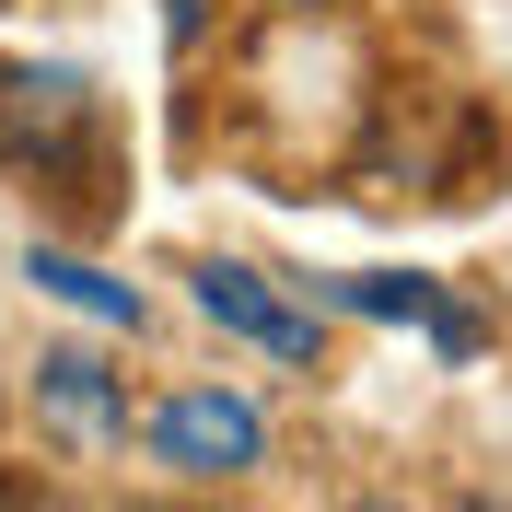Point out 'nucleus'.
I'll return each mask as SVG.
<instances>
[{
  "label": "nucleus",
  "instance_id": "obj_3",
  "mask_svg": "<svg viewBox=\"0 0 512 512\" xmlns=\"http://www.w3.org/2000/svg\"><path fill=\"white\" fill-rule=\"evenodd\" d=\"M338 303H350V315H384V326H419L443 361L478 350V315H466V303H443L431 280H396V268H361V280H338Z\"/></svg>",
  "mask_w": 512,
  "mask_h": 512
},
{
  "label": "nucleus",
  "instance_id": "obj_2",
  "mask_svg": "<svg viewBox=\"0 0 512 512\" xmlns=\"http://www.w3.org/2000/svg\"><path fill=\"white\" fill-rule=\"evenodd\" d=\"M198 315L233 326V338H256L268 361H315V315L280 303V291L256 280V268H233V256H198Z\"/></svg>",
  "mask_w": 512,
  "mask_h": 512
},
{
  "label": "nucleus",
  "instance_id": "obj_1",
  "mask_svg": "<svg viewBox=\"0 0 512 512\" xmlns=\"http://www.w3.org/2000/svg\"><path fill=\"white\" fill-rule=\"evenodd\" d=\"M256 454H268V419L233 384H187V396L152 408V466L163 478H245Z\"/></svg>",
  "mask_w": 512,
  "mask_h": 512
},
{
  "label": "nucleus",
  "instance_id": "obj_4",
  "mask_svg": "<svg viewBox=\"0 0 512 512\" xmlns=\"http://www.w3.org/2000/svg\"><path fill=\"white\" fill-rule=\"evenodd\" d=\"M35 396H47V419H59L70 443H117V431H128L117 384H105L82 350H47V361H35Z\"/></svg>",
  "mask_w": 512,
  "mask_h": 512
},
{
  "label": "nucleus",
  "instance_id": "obj_5",
  "mask_svg": "<svg viewBox=\"0 0 512 512\" xmlns=\"http://www.w3.org/2000/svg\"><path fill=\"white\" fill-rule=\"evenodd\" d=\"M24 280L47 291V303H70V315H94V326H140V291L105 280V268H82V256H59V245H35V256H24Z\"/></svg>",
  "mask_w": 512,
  "mask_h": 512
}]
</instances>
